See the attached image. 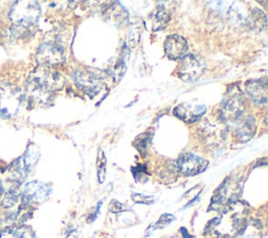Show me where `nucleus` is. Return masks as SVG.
<instances>
[{
  "instance_id": "f257e3e1",
  "label": "nucleus",
  "mask_w": 268,
  "mask_h": 238,
  "mask_svg": "<svg viewBox=\"0 0 268 238\" xmlns=\"http://www.w3.org/2000/svg\"><path fill=\"white\" fill-rule=\"evenodd\" d=\"M29 84L34 95L41 96L49 91L60 90L65 84V78L57 71L43 70L34 73Z\"/></svg>"
},
{
  "instance_id": "f03ea898",
  "label": "nucleus",
  "mask_w": 268,
  "mask_h": 238,
  "mask_svg": "<svg viewBox=\"0 0 268 238\" xmlns=\"http://www.w3.org/2000/svg\"><path fill=\"white\" fill-rule=\"evenodd\" d=\"M41 9L36 2H17L11 8L12 22L21 28H31L39 20Z\"/></svg>"
},
{
  "instance_id": "7ed1b4c3",
  "label": "nucleus",
  "mask_w": 268,
  "mask_h": 238,
  "mask_svg": "<svg viewBox=\"0 0 268 238\" xmlns=\"http://www.w3.org/2000/svg\"><path fill=\"white\" fill-rule=\"evenodd\" d=\"M206 64L204 60L196 55H185L178 66L177 74L181 80L185 82H194L204 74Z\"/></svg>"
},
{
  "instance_id": "20e7f679",
  "label": "nucleus",
  "mask_w": 268,
  "mask_h": 238,
  "mask_svg": "<svg viewBox=\"0 0 268 238\" xmlns=\"http://www.w3.org/2000/svg\"><path fill=\"white\" fill-rule=\"evenodd\" d=\"M74 80L78 87L90 97H96L104 88V80L101 75L91 71H78L74 75Z\"/></svg>"
},
{
  "instance_id": "39448f33",
  "label": "nucleus",
  "mask_w": 268,
  "mask_h": 238,
  "mask_svg": "<svg viewBox=\"0 0 268 238\" xmlns=\"http://www.w3.org/2000/svg\"><path fill=\"white\" fill-rule=\"evenodd\" d=\"M208 166L209 162L204 157L191 152L182 153L176 162L178 171L185 176H193L204 172Z\"/></svg>"
},
{
  "instance_id": "423d86ee",
  "label": "nucleus",
  "mask_w": 268,
  "mask_h": 238,
  "mask_svg": "<svg viewBox=\"0 0 268 238\" xmlns=\"http://www.w3.org/2000/svg\"><path fill=\"white\" fill-rule=\"evenodd\" d=\"M21 97L19 91L8 85L0 84V116H11L18 110Z\"/></svg>"
},
{
  "instance_id": "0eeeda50",
  "label": "nucleus",
  "mask_w": 268,
  "mask_h": 238,
  "mask_svg": "<svg viewBox=\"0 0 268 238\" xmlns=\"http://www.w3.org/2000/svg\"><path fill=\"white\" fill-rule=\"evenodd\" d=\"M37 61L42 66H55L64 63L65 54L61 46L55 43H44L37 51Z\"/></svg>"
},
{
  "instance_id": "6e6552de",
  "label": "nucleus",
  "mask_w": 268,
  "mask_h": 238,
  "mask_svg": "<svg viewBox=\"0 0 268 238\" xmlns=\"http://www.w3.org/2000/svg\"><path fill=\"white\" fill-rule=\"evenodd\" d=\"M244 114V102L240 94H233L225 98L221 110V117L223 120L232 124L238 117Z\"/></svg>"
},
{
  "instance_id": "1a4fd4ad",
  "label": "nucleus",
  "mask_w": 268,
  "mask_h": 238,
  "mask_svg": "<svg viewBox=\"0 0 268 238\" xmlns=\"http://www.w3.org/2000/svg\"><path fill=\"white\" fill-rule=\"evenodd\" d=\"M50 194V188L40 182L26 184L22 190V201L24 204L44 202Z\"/></svg>"
},
{
  "instance_id": "9d476101",
  "label": "nucleus",
  "mask_w": 268,
  "mask_h": 238,
  "mask_svg": "<svg viewBox=\"0 0 268 238\" xmlns=\"http://www.w3.org/2000/svg\"><path fill=\"white\" fill-rule=\"evenodd\" d=\"M234 134L240 142L249 141L256 132V122L250 114H242L232 124Z\"/></svg>"
},
{
  "instance_id": "9b49d317",
  "label": "nucleus",
  "mask_w": 268,
  "mask_h": 238,
  "mask_svg": "<svg viewBox=\"0 0 268 238\" xmlns=\"http://www.w3.org/2000/svg\"><path fill=\"white\" fill-rule=\"evenodd\" d=\"M206 110L205 105L182 103L175 107L173 113L185 123H195L203 117V115L206 113Z\"/></svg>"
},
{
  "instance_id": "f8f14e48",
  "label": "nucleus",
  "mask_w": 268,
  "mask_h": 238,
  "mask_svg": "<svg viewBox=\"0 0 268 238\" xmlns=\"http://www.w3.org/2000/svg\"><path fill=\"white\" fill-rule=\"evenodd\" d=\"M187 42L180 35H171L165 41V50L167 56L172 60L182 59L187 52Z\"/></svg>"
},
{
  "instance_id": "ddd939ff",
  "label": "nucleus",
  "mask_w": 268,
  "mask_h": 238,
  "mask_svg": "<svg viewBox=\"0 0 268 238\" xmlns=\"http://www.w3.org/2000/svg\"><path fill=\"white\" fill-rule=\"evenodd\" d=\"M246 91L250 99L258 105L267 102V82L266 79L261 80H250L246 83Z\"/></svg>"
},
{
  "instance_id": "4468645a",
  "label": "nucleus",
  "mask_w": 268,
  "mask_h": 238,
  "mask_svg": "<svg viewBox=\"0 0 268 238\" xmlns=\"http://www.w3.org/2000/svg\"><path fill=\"white\" fill-rule=\"evenodd\" d=\"M235 238H262L261 223L258 220H247Z\"/></svg>"
},
{
  "instance_id": "2eb2a0df",
  "label": "nucleus",
  "mask_w": 268,
  "mask_h": 238,
  "mask_svg": "<svg viewBox=\"0 0 268 238\" xmlns=\"http://www.w3.org/2000/svg\"><path fill=\"white\" fill-rule=\"evenodd\" d=\"M126 71H127V68H126L125 61L123 59L115 58L110 61L108 72L115 82L119 81L120 79L123 78Z\"/></svg>"
},
{
  "instance_id": "dca6fc26",
  "label": "nucleus",
  "mask_w": 268,
  "mask_h": 238,
  "mask_svg": "<svg viewBox=\"0 0 268 238\" xmlns=\"http://www.w3.org/2000/svg\"><path fill=\"white\" fill-rule=\"evenodd\" d=\"M152 137H153V131L150 132V130L146 131L145 134L139 136L136 141H134V146L137 147V149L140 151L142 155H146L148 153L149 147L152 142Z\"/></svg>"
},
{
  "instance_id": "f3484780",
  "label": "nucleus",
  "mask_w": 268,
  "mask_h": 238,
  "mask_svg": "<svg viewBox=\"0 0 268 238\" xmlns=\"http://www.w3.org/2000/svg\"><path fill=\"white\" fill-rule=\"evenodd\" d=\"M169 21V15L166 12V10L162 7L157 9L156 13L153 16V30L156 31H162L164 30Z\"/></svg>"
},
{
  "instance_id": "a211bd4d",
  "label": "nucleus",
  "mask_w": 268,
  "mask_h": 238,
  "mask_svg": "<svg viewBox=\"0 0 268 238\" xmlns=\"http://www.w3.org/2000/svg\"><path fill=\"white\" fill-rule=\"evenodd\" d=\"M227 15H229V18L233 23L243 24L247 22V17L245 15L244 10H242V8H240L239 6L235 7L234 5L233 7H231L229 12H227Z\"/></svg>"
},
{
  "instance_id": "6ab92c4d",
  "label": "nucleus",
  "mask_w": 268,
  "mask_h": 238,
  "mask_svg": "<svg viewBox=\"0 0 268 238\" xmlns=\"http://www.w3.org/2000/svg\"><path fill=\"white\" fill-rule=\"evenodd\" d=\"M250 24L253 28L263 29L266 26V16L263 12L258 9H253L250 13Z\"/></svg>"
},
{
  "instance_id": "aec40b11",
  "label": "nucleus",
  "mask_w": 268,
  "mask_h": 238,
  "mask_svg": "<svg viewBox=\"0 0 268 238\" xmlns=\"http://www.w3.org/2000/svg\"><path fill=\"white\" fill-rule=\"evenodd\" d=\"M106 167H107V160L106 156L102 149L99 150L98 161H97V169H98V180L100 184H103L106 177Z\"/></svg>"
},
{
  "instance_id": "412c9836",
  "label": "nucleus",
  "mask_w": 268,
  "mask_h": 238,
  "mask_svg": "<svg viewBox=\"0 0 268 238\" xmlns=\"http://www.w3.org/2000/svg\"><path fill=\"white\" fill-rule=\"evenodd\" d=\"M175 219H176V217L174 216L173 214H167V213L163 214L162 216L159 217V219L156 221V223L154 224L153 228H154V230H156V229H164L167 226H169V224L171 222H173Z\"/></svg>"
},
{
  "instance_id": "4be33fe9",
  "label": "nucleus",
  "mask_w": 268,
  "mask_h": 238,
  "mask_svg": "<svg viewBox=\"0 0 268 238\" xmlns=\"http://www.w3.org/2000/svg\"><path fill=\"white\" fill-rule=\"evenodd\" d=\"M132 200L134 203L138 204H144V205H152L155 202V198L153 196H148V195H143L139 193H132L131 195Z\"/></svg>"
},
{
  "instance_id": "5701e85b",
  "label": "nucleus",
  "mask_w": 268,
  "mask_h": 238,
  "mask_svg": "<svg viewBox=\"0 0 268 238\" xmlns=\"http://www.w3.org/2000/svg\"><path fill=\"white\" fill-rule=\"evenodd\" d=\"M108 209H109L110 212H112V213H120V212H124V211L130 210V208L127 205L119 203L116 200H112L111 201Z\"/></svg>"
},
{
  "instance_id": "b1692460",
  "label": "nucleus",
  "mask_w": 268,
  "mask_h": 238,
  "mask_svg": "<svg viewBox=\"0 0 268 238\" xmlns=\"http://www.w3.org/2000/svg\"><path fill=\"white\" fill-rule=\"evenodd\" d=\"M0 238H23V236L15 229H6L0 232Z\"/></svg>"
},
{
  "instance_id": "393cba45",
  "label": "nucleus",
  "mask_w": 268,
  "mask_h": 238,
  "mask_svg": "<svg viewBox=\"0 0 268 238\" xmlns=\"http://www.w3.org/2000/svg\"><path fill=\"white\" fill-rule=\"evenodd\" d=\"M180 232H181V234L183 235L184 238H194V236H192V235H190L189 233H187V231H186L185 228H181L180 229Z\"/></svg>"
},
{
  "instance_id": "a878e982",
  "label": "nucleus",
  "mask_w": 268,
  "mask_h": 238,
  "mask_svg": "<svg viewBox=\"0 0 268 238\" xmlns=\"http://www.w3.org/2000/svg\"><path fill=\"white\" fill-rule=\"evenodd\" d=\"M113 10H114V11H113V14H116V7H114ZM117 14H119L118 11H117ZM116 16H117V15H115V17H116ZM122 16H124V17L126 16V17H127V15H118V16H117V21H118L120 18H122Z\"/></svg>"
},
{
  "instance_id": "bb28decb",
  "label": "nucleus",
  "mask_w": 268,
  "mask_h": 238,
  "mask_svg": "<svg viewBox=\"0 0 268 238\" xmlns=\"http://www.w3.org/2000/svg\"><path fill=\"white\" fill-rule=\"evenodd\" d=\"M0 195H2V187H0Z\"/></svg>"
}]
</instances>
